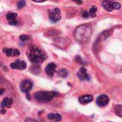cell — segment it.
Listing matches in <instances>:
<instances>
[{"label": "cell", "mask_w": 122, "mask_h": 122, "mask_svg": "<svg viewBox=\"0 0 122 122\" xmlns=\"http://www.w3.org/2000/svg\"><path fill=\"white\" fill-rule=\"evenodd\" d=\"M3 52L6 54L7 57H15L20 55V54L19 50L14 49V48H4Z\"/></svg>", "instance_id": "9c48e42d"}, {"label": "cell", "mask_w": 122, "mask_h": 122, "mask_svg": "<svg viewBox=\"0 0 122 122\" xmlns=\"http://www.w3.org/2000/svg\"><path fill=\"white\" fill-rule=\"evenodd\" d=\"M90 17V15H89L88 12H84L83 13V17L86 18V17Z\"/></svg>", "instance_id": "603a6c76"}, {"label": "cell", "mask_w": 122, "mask_h": 122, "mask_svg": "<svg viewBox=\"0 0 122 122\" xmlns=\"http://www.w3.org/2000/svg\"><path fill=\"white\" fill-rule=\"evenodd\" d=\"M10 67L12 69H16V70H24L27 67V64L24 60H17L15 62L11 63Z\"/></svg>", "instance_id": "5b68a950"}, {"label": "cell", "mask_w": 122, "mask_h": 122, "mask_svg": "<svg viewBox=\"0 0 122 122\" xmlns=\"http://www.w3.org/2000/svg\"><path fill=\"white\" fill-rule=\"evenodd\" d=\"M79 102L83 104V105H86L87 103H91L93 101V96L91 95H84V96H81L79 97L78 98Z\"/></svg>", "instance_id": "8fae6325"}, {"label": "cell", "mask_w": 122, "mask_h": 122, "mask_svg": "<svg viewBox=\"0 0 122 122\" xmlns=\"http://www.w3.org/2000/svg\"><path fill=\"white\" fill-rule=\"evenodd\" d=\"M49 18L50 20L53 22H56L61 19V15H60V10L59 8H55L52 11H50L49 14Z\"/></svg>", "instance_id": "277c9868"}, {"label": "cell", "mask_w": 122, "mask_h": 122, "mask_svg": "<svg viewBox=\"0 0 122 122\" xmlns=\"http://www.w3.org/2000/svg\"><path fill=\"white\" fill-rule=\"evenodd\" d=\"M25 122H37V121L33 118H26Z\"/></svg>", "instance_id": "7402d4cb"}, {"label": "cell", "mask_w": 122, "mask_h": 122, "mask_svg": "<svg viewBox=\"0 0 122 122\" xmlns=\"http://www.w3.org/2000/svg\"><path fill=\"white\" fill-rule=\"evenodd\" d=\"M10 25H15L17 24V20H13V21H11V22H9Z\"/></svg>", "instance_id": "cb8c5ba5"}, {"label": "cell", "mask_w": 122, "mask_h": 122, "mask_svg": "<svg viewBox=\"0 0 122 122\" xmlns=\"http://www.w3.org/2000/svg\"><path fill=\"white\" fill-rule=\"evenodd\" d=\"M114 111H115V113L118 116L122 118V105L116 106V107L114 108Z\"/></svg>", "instance_id": "9a60e30c"}, {"label": "cell", "mask_w": 122, "mask_h": 122, "mask_svg": "<svg viewBox=\"0 0 122 122\" xmlns=\"http://www.w3.org/2000/svg\"><path fill=\"white\" fill-rule=\"evenodd\" d=\"M58 76L62 77V78H66L68 76V71L66 69H60L58 71Z\"/></svg>", "instance_id": "e0dca14e"}, {"label": "cell", "mask_w": 122, "mask_h": 122, "mask_svg": "<svg viewBox=\"0 0 122 122\" xmlns=\"http://www.w3.org/2000/svg\"><path fill=\"white\" fill-rule=\"evenodd\" d=\"M96 11H97L96 7L93 6V7L90 9V10H89V12H88V13H89V15H90V17H96Z\"/></svg>", "instance_id": "ac0fdd59"}, {"label": "cell", "mask_w": 122, "mask_h": 122, "mask_svg": "<svg viewBox=\"0 0 122 122\" xmlns=\"http://www.w3.org/2000/svg\"><path fill=\"white\" fill-rule=\"evenodd\" d=\"M92 35V28L89 25H82L74 31V37L77 42L84 43L87 42Z\"/></svg>", "instance_id": "6da1fadb"}, {"label": "cell", "mask_w": 122, "mask_h": 122, "mask_svg": "<svg viewBox=\"0 0 122 122\" xmlns=\"http://www.w3.org/2000/svg\"><path fill=\"white\" fill-rule=\"evenodd\" d=\"M102 6L108 12H111L113 9V2L111 0H103L102 2Z\"/></svg>", "instance_id": "7c38bea8"}, {"label": "cell", "mask_w": 122, "mask_h": 122, "mask_svg": "<svg viewBox=\"0 0 122 122\" xmlns=\"http://www.w3.org/2000/svg\"><path fill=\"white\" fill-rule=\"evenodd\" d=\"M32 82L30 80H25L20 84V90L24 93L29 92L32 88Z\"/></svg>", "instance_id": "8992f818"}, {"label": "cell", "mask_w": 122, "mask_h": 122, "mask_svg": "<svg viewBox=\"0 0 122 122\" xmlns=\"http://www.w3.org/2000/svg\"><path fill=\"white\" fill-rule=\"evenodd\" d=\"M32 1H34L35 2H43L46 1V0H32Z\"/></svg>", "instance_id": "484cf974"}, {"label": "cell", "mask_w": 122, "mask_h": 122, "mask_svg": "<svg viewBox=\"0 0 122 122\" xmlns=\"http://www.w3.org/2000/svg\"><path fill=\"white\" fill-rule=\"evenodd\" d=\"M47 118L53 121L54 122H57L60 121L61 119H62V116H61L60 114L58 113H50L47 115Z\"/></svg>", "instance_id": "4fadbf2b"}, {"label": "cell", "mask_w": 122, "mask_h": 122, "mask_svg": "<svg viewBox=\"0 0 122 122\" xmlns=\"http://www.w3.org/2000/svg\"><path fill=\"white\" fill-rule=\"evenodd\" d=\"M12 104V100L9 98H5L1 103L2 108H10Z\"/></svg>", "instance_id": "5bb4252c"}, {"label": "cell", "mask_w": 122, "mask_h": 122, "mask_svg": "<svg viewBox=\"0 0 122 122\" xmlns=\"http://www.w3.org/2000/svg\"><path fill=\"white\" fill-rule=\"evenodd\" d=\"M17 17V15L16 13L11 12V13H9L7 15V20L9 22H11V21H13V20H16Z\"/></svg>", "instance_id": "2e32d148"}, {"label": "cell", "mask_w": 122, "mask_h": 122, "mask_svg": "<svg viewBox=\"0 0 122 122\" xmlns=\"http://www.w3.org/2000/svg\"><path fill=\"white\" fill-rule=\"evenodd\" d=\"M57 93L54 91H37L34 94L36 101L42 103H47L50 101Z\"/></svg>", "instance_id": "3957f363"}, {"label": "cell", "mask_w": 122, "mask_h": 122, "mask_svg": "<svg viewBox=\"0 0 122 122\" xmlns=\"http://www.w3.org/2000/svg\"><path fill=\"white\" fill-rule=\"evenodd\" d=\"M20 38L22 41H25V40H27L29 39V37L27 35H21Z\"/></svg>", "instance_id": "44dd1931"}, {"label": "cell", "mask_w": 122, "mask_h": 122, "mask_svg": "<svg viewBox=\"0 0 122 122\" xmlns=\"http://www.w3.org/2000/svg\"><path fill=\"white\" fill-rule=\"evenodd\" d=\"M77 76L81 81H89L90 80V76L88 74L87 70L84 67H82L80 68V70L77 73Z\"/></svg>", "instance_id": "52a82bcc"}, {"label": "cell", "mask_w": 122, "mask_h": 122, "mask_svg": "<svg viewBox=\"0 0 122 122\" xmlns=\"http://www.w3.org/2000/svg\"><path fill=\"white\" fill-rule=\"evenodd\" d=\"M108 103H109V98L106 95H105V94L99 96L97 98V99H96L97 105L101 106V107L106 106Z\"/></svg>", "instance_id": "ba28073f"}, {"label": "cell", "mask_w": 122, "mask_h": 122, "mask_svg": "<svg viewBox=\"0 0 122 122\" xmlns=\"http://www.w3.org/2000/svg\"><path fill=\"white\" fill-rule=\"evenodd\" d=\"M55 70H56V65L53 63H51L50 64H48L46 68H45V72L47 74V76L52 77L53 76V75L55 73Z\"/></svg>", "instance_id": "30bf717a"}, {"label": "cell", "mask_w": 122, "mask_h": 122, "mask_svg": "<svg viewBox=\"0 0 122 122\" xmlns=\"http://www.w3.org/2000/svg\"><path fill=\"white\" fill-rule=\"evenodd\" d=\"M121 8V5L118 2H113V10H119Z\"/></svg>", "instance_id": "ffe728a7"}, {"label": "cell", "mask_w": 122, "mask_h": 122, "mask_svg": "<svg viewBox=\"0 0 122 122\" xmlns=\"http://www.w3.org/2000/svg\"><path fill=\"white\" fill-rule=\"evenodd\" d=\"M47 58V55L44 50L38 47H32L29 53V59L34 64H41Z\"/></svg>", "instance_id": "7a4b0ae2"}, {"label": "cell", "mask_w": 122, "mask_h": 122, "mask_svg": "<svg viewBox=\"0 0 122 122\" xmlns=\"http://www.w3.org/2000/svg\"><path fill=\"white\" fill-rule=\"evenodd\" d=\"M3 92H4V89H0V95L2 94Z\"/></svg>", "instance_id": "4316f807"}, {"label": "cell", "mask_w": 122, "mask_h": 122, "mask_svg": "<svg viewBox=\"0 0 122 122\" xmlns=\"http://www.w3.org/2000/svg\"><path fill=\"white\" fill-rule=\"evenodd\" d=\"M25 6V0H20V2L17 3V7L19 9H21Z\"/></svg>", "instance_id": "d6986e66"}, {"label": "cell", "mask_w": 122, "mask_h": 122, "mask_svg": "<svg viewBox=\"0 0 122 122\" xmlns=\"http://www.w3.org/2000/svg\"><path fill=\"white\" fill-rule=\"evenodd\" d=\"M74 2H76L78 5H81L82 4V0H73Z\"/></svg>", "instance_id": "d4e9b609"}]
</instances>
